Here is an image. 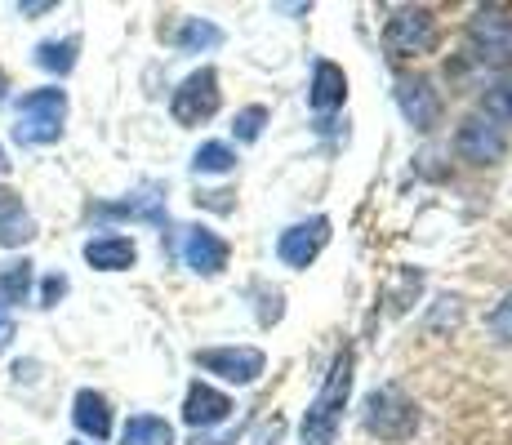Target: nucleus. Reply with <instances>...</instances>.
I'll return each mask as SVG.
<instances>
[{
  "label": "nucleus",
  "mask_w": 512,
  "mask_h": 445,
  "mask_svg": "<svg viewBox=\"0 0 512 445\" xmlns=\"http://www.w3.org/2000/svg\"><path fill=\"white\" fill-rule=\"evenodd\" d=\"M348 392H352V352L343 348L330 361V374H326V383H321L317 401H312L308 414H303V445H334Z\"/></svg>",
  "instance_id": "1"
},
{
  "label": "nucleus",
  "mask_w": 512,
  "mask_h": 445,
  "mask_svg": "<svg viewBox=\"0 0 512 445\" xmlns=\"http://www.w3.org/2000/svg\"><path fill=\"white\" fill-rule=\"evenodd\" d=\"M415 428H419V410L401 388L388 383V388H374L366 397V432L370 437L406 441V437H415Z\"/></svg>",
  "instance_id": "2"
},
{
  "label": "nucleus",
  "mask_w": 512,
  "mask_h": 445,
  "mask_svg": "<svg viewBox=\"0 0 512 445\" xmlns=\"http://www.w3.org/2000/svg\"><path fill=\"white\" fill-rule=\"evenodd\" d=\"M468 49L490 67L512 63V14L508 9H477L468 23Z\"/></svg>",
  "instance_id": "3"
},
{
  "label": "nucleus",
  "mask_w": 512,
  "mask_h": 445,
  "mask_svg": "<svg viewBox=\"0 0 512 445\" xmlns=\"http://www.w3.org/2000/svg\"><path fill=\"white\" fill-rule=\"evenodd\" d=\"M170 112H174V121H179V125H201V121H210V116L219 112V76H214L210 67L192 72L179 89H174Z\"/></svg>",
  "instance_id": "4"
},
{
  "label": "nucleus",
  "mask_w": 512,
  "mask_h": 445,
  "mask_svg": "<svg viewBox=\"0 0 512 445\" xmlns=\"http://www.w3.org/2000/svg\"><path fill=\"white\" fill-rule=\"evenodd\" d=\"M383 41H388L392 58H419L437 45V18H432L428 9H401L388 23Z\"/></svg>",
  "instance_id": "5"
},
{
  "label": "nucleus",
  "mask_w": 512,
  "mask_h": 445,
  "mask_svg": "<svg viewBox=\"0 0 512 445\" xmlns=\"http://www.w3.org/2000/svg\"><path fill=\"white\" fill-rule=\"evenodd\" d=\"M192 361L201 365V370H210V374H219V379H228V383H254L263 374V352L259 348H201V352H192Z\"/></svg>",
  "instance_id": "6"
},
{
  "label": "nucleus",
  "mask_w": 512,
  "mask_h": 445,
  "mask_svg": "<svg viewBox=\"0 0 512 445\" xmlns=\"http://www.w3.org/2000/svg\"><path fill=\"white\" fill-rule=\"evenodd\" d=\"M326 241H330V219H308V223L285 227L281 241H277V254H281L285 267H308Z\"/></svg>",
  "instance_id": "7"
},
{
  "label": "nucleus",
  "mask_w": 512,
  "mask_h": 445,
  "mask_svg": "<svg viewBox=\"0 0 512 445\" xmlns=\"http://www.w3.org/2000/svg\"><path fill=\"white\" fill-rule=\"evenodd\" d=\"M455 147H459V156L472 165H495L499 156H504V147H508V138L499 125H490V121H481V116H472V121L459 125V134H455Z\"/></svg>",
  "instance_id": "8"
},
{
  "label": "nucleus",
  "mask_w": 512,
  "mask_h": 445,
  "mask_svg": "<svg viewBox=\"0 0 512 445\" xmlns=\"http://www.w3.org/2000/svg\"><path fill=\"white\" fill-rule=\"evenodd\" d=\"M397 107L415 130H432L441 121V98L428 81H415V76H401L397 81Z\"/></svg>",
  "instance_id": "9"
},
{
  "label": "nucleus",
  "mask_w": 512,
  "mask_h": 445,
  "mask_svg": "<svg viewBox=\"0 0 512 445\" xmlns=\"http://www.w3.org/2000/svg\"><path fill=\"white\" fill-rule=\"evenodd\" d=\"M183 263L201 276H219L228 267V241L214 236L210 227H187V241H183Z\"/></svg>",
  "instance_id": "10"
},
{
  "label": "nucleus",
  "mask_w": 512,
  "mask_h": 445,
  "mask_svg": "<svg viewBox=\"0 0 512 445\" xmlns=\"http://www.w3.org/2000/svg\"><path fill=\"white\" fill-rule=\"evenodd\" d=\"M236 405L223 397V392H214L210 383H192L187 388V401H183V423L187 428H214V423H223Z\"/></svg>",
  "instance_id": "11"
},
{
  "label": "nucleus",
  "mask_w": 512,
  "mask_h": 445,
  "mask_svg": "<svg viewBox=\"0 0 512 445\" xmlns=\"http://www.w3.org/2000/svg\"><path fill=\"white\" fill-rule=\"evenodd\" d=\"M94 219H143L152 227H165V196L161 187H147V192L130 196V201H116V205H94Z\"/></svg>",
  "instance_id": "12"
},
{
  "label": "nucleus",
  "mask_w": 512,
  "mask_h": 445,
  "mask_svg": "<svg viewBox=\"0 0 512 445\" xmlns=\"http://www.w3.org/2000/svg\"><path fill=\"white\" fill-rule=\"evenodd\" d=\"M36 236V223L27 214L23 196L14 187H0V245H27Z\"/></svg>",
  "instance_id": "13"
},
{
  "label": "nucleus",
  "mask_w": 512,
  "mask_h": 445,
  "mask_svg": "<svg viewBox=\"0 0 512 445\" xmlns=\"http://www.w3.org/2000/svg\"><path fill=\"white\" fill-rule=\"evenodd\" d=\"M134 259H139V250L130 236H94L85 245V263L98 272H125V267H134Z\"/></svg>",
  "instance_id": "14"
},
{
  "label": "nucleus",
  "mask_w": 512,
  "mask_h": 445,
  "mask_svg": "<svg viewBox=\"0 0 512 445\" xmlns=\"http://www.w3.org/2000/svg\"><path fill=\"white\" fill-rule=\"evenodd\" d=\"M72 423L85 432V437H94V441H107L112 437V410H107V401L98 397V392H76V401H72Z\"/></svg>",
  "instance_id": "15"
},
{
  "label": "nucleus",
  "mask_w": 512,
  "mask_h": 445,
  "mask_svg": "<svg viewBox=\"0 0 512 445\" xmlns=\"http://www.w3.org/2000/svg\"><path fill=\"white\" fill-rule=\"evenodd\" d=\"M343 98H348V76H343L334 63H317L312 89H308L312 112H334V107H343Z\"/></svg>",
  "instance_id": "16"
},
{
  "label": "nucleus",
  "mask_w": 512,
  "mask_h": 445,
  "mask_svg": "<svg viewBox=\"0 0 512 445\" xmlns=\"http://www.w3.org/2000/svg\"><path fill=\"white\" fill-rule=\"evenodd\" d=\"M67 116V94L63 89H32L18 98V121H45V125H63Z\"/></svg>",
  "instance_id": "17"
},
{
  "label": "nucleus",
  "mask_w": 512,
  "mask_h": 445,
  "mask_svg": "<svg viewBox=\"0 0 512 445\" xmlns=\"http://www.w3.org/2000/svg\"><path fill=\"white\" fill-rule=\"evenodd\" d=\"M121 445H174V428L156 414H134L121 432Z\"/></svg>",
  "instance_id": "18"
},
{
  "label": "nucleus",
  "mask_w": 512,
  "mask_h": 445,
  "mask_svg": "<svg viewBox=\"0 0 512 445\" xmlns=\"http://www.w3.org/2000/svg\"><path fill=\"white\" fill-rule=\"evenodd\" d=\"M174 45H179L183 54H196V49H219L223 45V27L205 23V18H187L179 32H174Z\"/></svg>",
  "instance_id": "19"
},
{
  "label": "nucleus",
  "mask_w": 512,
  "mask_h": 445,
  "mask_svg": "<svg viewBox=\"0 0 512 445\" xmlns=\"http://www.w3.org/2000/svg\"><path fill=\"white\" fill-rule=\"evenodd\" d=\"M76 49H81V41L76 36H67V41H45L36 45V67H45V72L54 76H67L76 67Z\"/></svg>",
  "instance_id": "20"
},
{
  "label": "nucleus",
  "mask_w": 512,
  "mask_h": 445,
  "mask_svg": "<svg viewBox=\"0 0 512 445\" xmlns=\"http://www.w3.org/2000/svg\"><path fill=\"white\" fill-rule=\"evenodd\" d=\"M27 285H32V263L18 259L0 272V308H14V303L27 299Z\"/></svg>",
  "instance_id": "21"
},
{
  "label": "nucleus",
  "mask_w": 512,
  "mask_h": 445,
  "mask_svg": "<svg viewBox=\"0 0 512 445\" xmlns=\"http://www.w3.org/2000/svg\"><path fill=\"white\" fill-rule=\"evenodd\" d=\"M192 170L196 174H228V170H236V152L228 143H201L192 156Z\"/></svg>",
  "instance_id": "22"
},
{
  "label": "nucleus",
  "mask_w": 512,
  "mask_h": 445,
  "mask_svg": "<svg viewBox=\"0 0 512 445\" xmlns=\"http://www.w3.org/2000/svg\"><path fill=\"white\" fill-rule=\"evenodd\" d=\"M481 112H486V121L490 125H504L512 121V85H495V89H486V98H481Z\"/></svg>",
  "instance_id": "23"
},
{
  "label": "nucleus",
  "mask_w": 512,
  "mask_h": 445,
  "mask_svg": "<svg viewBox=\"0 0 512 445\" xmlns=\"http://www.w3.org/2000/svg\"><path fill=\"white\" fill-rule=\"evenodd\" d=\"M263 125H268V107L254 103V107H245V112H236V125H232V130H236V138H241V143H254V138L263 134Z\"/></svg>",
  "instance_id": "24"
},
{
  "label": "nucleus",
  "mask_w": 512,
  "mask_h": 445,
  "mask_svg": "<svg viewBox=\"0 0 512 445\" xmlns=\"http://www.w3.org/2000/svg\"><path fill=\"white\" fill-rule=\"evenodd\" d=\"M490 330H495L504 343H512V294H508L504 303H499L495 312H490Z\"/></svg>",
  "instance_id": "25"
},
{
  "label": "nucleus",
  "mask_w": 512,
  "mask_h": 445,
  "mask_svg": "<svg viewBox=\"0 0 512 445\" xmlns=\"http://www.w3.org/2000/svg\"><path fill=\"white\" fill-rule=\"evenodd\" d=\"M63 294H67V276H49V281L41 285V303H45V308H54Z\"/></svg>",
  "instance_id": "26"
},
{
  "label": "nucleus",
  "mask_w": 512,
  "mask_h": 445,
  "mask_svg": "<svg viewBox=\"0 0 512 445\" xmlns=\"http://www.w3.org/2000/svg\"><path fill=\"white\" fill-rule=\"evenodd\" d=\"M223 196H232V192H205V205H214V210H232V201H223Z\"/></svg>",
  "instance_id": "27"
},
{
  "label": "nucleus",
  "mask_w": 512,
  "mask_h": 445,
  "mask_svg": "<svg viewBox=\"0 0 512 445\" xmlns=\"http://www.w3.org/2000/svg\"><path fill=\"white\" fill-rule=\"evenodd\" d=\"M9 339H14V321H9V316H0V348H9Z\"/></svg>",
  "instance_id": "28"
},
{
  "label": "nucleus",
  "mask_w": 512,
  "mask_h": 445,
  "mask_svg": "<svg viewBox=\"0 0 512 445\" xmlns=\"http://www.w3.org/2000/svg\"><path fill=\"white\" fill-rule=\"evenodd\" d=\"M5 89H9V81H5V72H0V103H5Z\"/></svg>",
  "instance_id": "29"
},
{
  "label": "nucleus",
  "mask_w": 512,
  "mask_h": 445,
  "mask_svg": "<svg viewBox=\"0 0 512 445\" xmlns=\"http://www.w3.org/2000/svg\"><path fill=\"white\" fill-rule=\"evenodd\" d=\"M9 170V161H5V147H0V174H5Z\"/></svg>",
  "instance_id": "30"
},
{
  "label": "nucleus",
  "mask_w": 512,
  "mask_h": 445,
  "mask_svg": "<svg viewBox=\"0 0 512 445\" xmlns=\"http://www.w3.org/2000/svg\"><path fill=\"white\" fill-rule=\"evenodd\" d=\"M76 445H81V441H76Z\"/></svg>",
  "instance_id": "31"
}]
</instances>
